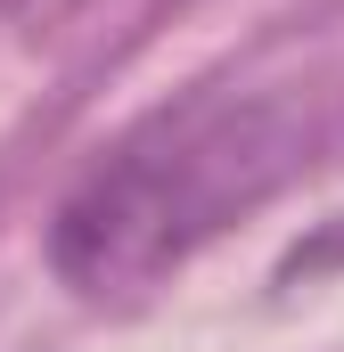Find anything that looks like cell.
Segmentation results:
<instances>
[{
    "label": "cell",
    "instance_id": "obj_2",
    "mask_svg": "<svg viewBox=\"0 0 344 352\" xmlns=\"http://www.w3.org/2000/svg\"><path fill=\"white\" fill-rule=\"evenodd\" d=\"M17 8H25V0H0V16H17Z\"/></svg>",
    "mask_w": 344,
    "mask_h": 352
},
{
    "label": "cell",
    "instance_id": "obj_1",
    "mask_svg": "<svg viewBox=\"0 0 344 352\" xmlns=\"http://www.w3.org/2000/svg\"><path fill=\"white\" fill-rule=\"evenodd\" d=\"M303 164V123L279 98L205 90L148 115L90 164L58 221H50V270L83 303H131L164 287L205 238H222L246 205H262Z\"/></svg>",
    "mask_w": 344,
    "mask_h": 352
}]
</instances>
